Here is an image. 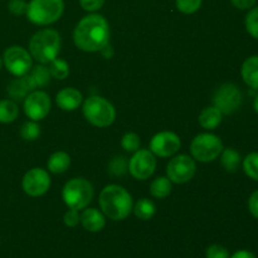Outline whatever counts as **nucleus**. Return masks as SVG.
<instances>
[{"mask_svg": "<svg viewBox=\"0 0 258 258\" xmlns=\"http://www.w3.org/2000/svg\"><path fill=\"white\" fill-rule=\"evenodd\" d=\"M110 34V25L106 18L92 13L83 17L76 25L73 42L83 52H98L108 45Z\"/></svg>", "mask_w": 258, "mask_h": 258, "instance_id": "1", "label": "nucleus"}, {"mask_svg": "<svg viewBox=\"0 0 258 258\" xmlns=\"http://www.w3.org/2000/svg\"><path fill=\"white\" fill-rule=\"evenodd\" d=\"M100 207L102 213L112 221H123L133 212V197L123 186L117 184L106 185L101 190Z\"/></svg>", "mask_w": 258, "mask_h": 258, "instance_id": "2", "label": "nucleus"}, {"mask_svg": "<svg viewBox=\"0 0 258 258\" xmlns=\"http://www.w3.org/2000/svg\"><path fill=\"white\" fill-rule=\"evenodd\" d=\"M60 52V35L54 29H42L33 34L29 42V53L40 64H48Z\"/></svg>", "mask_w": 258, "mask_h": 258, "instance_id": "3", "label": "nucleus"}, {"mask_svg": "<svg viewBox=\"0 0 258 258\" xmlns=\"http://www.w3.org/2000/svg\"><path fill=\"white\" fill-rule=\"evenodd\" d=\"M82 112L86 120L96 127H107L112 125L116 118V110L112 103L100 96L86 98Z\"/></svg>", "mask_w": 258, "mask_h": 258, "instance_id": "4", "label": "nucleus"}, {"mask_svg": "<svg viewBox=\"0 0 258 258\" xmlns=\"http://www.w3.org/2000/svg\"><path fill=\"white\" fill-rule=\"evenodd\" d=\"M93 194V186L87 179L73 178L63 186L62 198L68 208L81 211L87 208L88 204L92 202Z\"/></svg>", "mask_w": 258, "mask_h": 258, "instance_id": "5", "label": "nucleus"}, {"mask_svg": "<svg viewBox=\"0 0 258 258\" xmlns=\"http://www.w3.org/2000/svg\"><path fill=\"white\" fill-rule=\"evenodd\" d=\"M64 12L63 0H30L27 17L35 25H49L57 22Z\"/></svg>", "mask_w": 258, "mask_h": 258, "instance_id": "6", "label": "nucleus"}, {"mask_svg": "<svg viewBox=\"0 0 258 258\" xmlns=\"http://www.w3.org/2000/svg\"><path fill=\"white\" fill-rule=\"evenodd\" d=\"M223 143L221 138L214 134H199L190 144V153L193 159L201 163H212L223 151Z\"/></svg>", "mask_w": 258, "mask_h": 258, "instance_id": "7", "label": "nucleus"}, {"mask_svg": "<svg viewBox=\"0 0 258 258\" xmlns=\"http://www.w3.org/2000/svg\"><path fill=\"white\" fill-rule=\"evenodd\" d=\"M243 102V96L237 85L231 82L223 83L217 88L213 96V106L223 115H232L239 110Z\"/></svg>", "mask_w": 258, "mask_h": 258, "instance_id": "8", "label": "nucleus"}, {"mask_svg": "<svg viewBox=\"0 0 258 258\" xmlns=\"http://www.w3.org/2000/svg\"><path fill=\"white\" fill-rule=\"evenodd\" d=\"M3 63L13 76L22 77L32 70L33 58L25 48L20 45H12L4 52Z\"/></svg>", "mask_w": 258, "mask_h": 258, "instance_id": "9", "label": "nucleus"}, {"mask_svg": "<svg viewBox=\"0 0 258 258\" xmlns=\"http://www.w3.org/2000/svg\"><path fill=\"white\" fill-rule=\"evenodd\" d=\"M197 164L191 156L180 154L169 161L166 166V175L171 183L185 184L196 175Z\"/></svg>", "mask_w": 258, "mask_h": 258, "instance_id": "10", "label": "nucleus"}, {"mask_svg": "<svg viewBox=\"0 0 258 258\" xmlns=\"http://www.w3.org/2000/svg\"><path fill=\"white\" fill-rule=\"evenodd\" d=\"M156 169L155 155L150 150L139 149L134 153L128 161V171L138 180H146L150 178Z\"/></svg>", "mask_w": 258, "mask_h": 258, "instance_id": "11", "label": "nucleus"}, {"mask_svg": "<svg viewBox=\"0 0 258 258\" xmlns=\"http://www.w3.org/2000/svg\"><path fill=\"white\" fill-rule=\"evenodd\" d=\"M50 106H52L50 97L44 91H32L23 102L24 113L33 121H40L45 118V116L49 113Z\"/></svg>", "mask_w": 258, "mask_h": 258, "instance_id": "12", "label": "nucleus"}, {"mask_svg": "<svg viewBox=\"0 0 258 258\" xmlns=\"http://www.w3.org/2000/svg\"><path fill=\"white\" fill-rule=\"evenodd\" d=\"M23 190L29 197H40L50 188V176L42 168H33L24 174L22 180Z\"/></svg>", "mask_w": 258, "mask_h": 258, "instance_id": "13", "label": "nucleus"}, {"mask_svg": "<svg viewBox=\"0 0 258 258\" xmlns=\"http://www.w3.org/2000/svg\"><path fill=\"white\" fill-rule=\"evenodd\" d=\"M181 146L180 138L171 131H161L153 136L150 141V151L159 158H169L175 155Z\"/></svg>", "mask_w": 258, "mask_h": 258, "instance_id": "14", "label": "nucleus"}, {"mask_svg": "<svg viewBox=\"0 0 258 258\" xmlns=\"http://www.w3.org/2000/svg\"><path fill=\"white\" fill-rule=\"evenodd\" d=\"M35 87L37 86H35L30 73H27L22 77H18L8 86V95L10 96V98H13V101H22L32 91H34Z\"/></svg>", "mask_w": 258, "mask_h": 258, "instance_id": "15", "label": "nucleus"}, {"mask_svg": "<svg viewBox=\"0 0 258 258\" xmlns=\"http://www.w3.org/2000/svg\"><path fill=\"white\" fill-rule=\"evenodd\" d=\"M82 93L73 87L63 88L57 93V97H55V102H57L58 107L63 111L77 110L81 103H82Z\"/></svg>", "mask_w": 258, "mask_h": 258, "instance_id": "16", "label": "nucleus"}, {"mask_svg": "<svg viewBox=\"0 0 258 258\" xmlns=\"http://www.w3.org/2000/svg\"><path fill=\"white\" fill-rule=\"evenodd\" d=\"M80 223L82 224V227L86 231L92 232V233L101 232L106 226L105 214L101 213L96 208H85L83 213L81 214Z\"/></svg>", "mask_w": 258, "mask_h": 258, "instance_id": "17", "label": "nucleus"}, {"mask_svg": "<svg viewBox=\"0 0 258 258\" xmlns=\"http://www.w3.org/2000/svg\"><path fill=\"white\" fill-rule=\"evenodd\" d=\"M242 80L248 87L258 90V55H251L243 62L241 68Z\"/></svg>", "mask_w": 258, "mask_h": 258, "instance_id": "18", "label": "nucleus"}, {"mask_svg": "<svg viewBox=\"0 0 258 258\" xmlns=\"http://www.w3.org/2000/svg\"><path fill=\"white\" fill-rule=\"evenodd\" d=\"M223 120V113L216 107V106H209L206 107L199 115V125L206 130H214L221 125Z\"/></svg>", "mask_w": 258, "mask_h": 258, "instance_id": "19", "label": "nucleus"}, {"mask_svg": "<svg viewBox=\"0 0 258 258\" xmlns=\"http://www.w3.org/2000/svg\"><path fill=\"white\" fill-rule=\"evenodd\" d=\"M48 170L53 174H62L71 166V156L64 151H55L47 161Z\"/></svg>", "mask_w": 258, "mask_h": 258, "instance_id": "20", "label": "nucleus"}, {"mask_svg": "<svg viewBox=\"0 0 258 258\" xmlns=\"http://www.w3.org/2000/svg\"><path fill=\"white\" fill-rule=\"evenodd\" d=\"M242 163L241 154L233 148L223 149L221 154V164L228 173H236Z\"/></svg>", "mask_w": 258, "mask_h": 258, "instance_id": "21", "label": "nucleus"}, {"mask_svg": "<svg viewBox=\"0 0 258 258\" xmlns=\"http://www.w3.org/2000/svg\"><path fill=\"white\" fill-rule=\"evenodd\" d=\"M133 211L134 214L136 216V218L141 219V221H149V219H151L155 216L156 207L150 199L143 198L135 204Z\"/></svg>", "mask_w": 258, "mask_h": 258, "instance_id": "22", "label": "nucleus"}, {"mask_svg": "<svg viewBox=\"0 0 258 258\" xmlns=\"http://www.w3.org/2000/svg\"><path fill=\"white\" fill-rule=\"evenodd\" d=\"M150 193L156 199L166 198L171 193V181L168 176H159L154 179L150 185Z\"/></svg>", "mask_w": 258, "mask_h": 258, "instance_id": "23", "label": "nucleus"}, {"mask_svg": "<svg viewBox=\"0 0 258 258\" xmlns=\"http://www.w3.org/2000/svg\"><path fill=\"white\" fill-rule=\"evenodd\" d=\"M19 115V108L15 101L2 100L0 101V122L10 123L17 120Z\"/></svg>", "mask_w": 258, "mask_h": 258, "instance_id": "24", "label": "nucleus"}, {"mask_svg": "<svg viewBox=\"0 0 258 258\" xmlns=\"http://www.w3.org/2000/svg\"><path fill=\"white\" fill-rule=\"evenodd\" d=\"M30 76H32L33 81H34L37 87H44L49 83L50 81V72L49 68L45 67L44 64H37L32 71H30Z\"/></svg>", "mask_w": 258, "mask_h": 258, "instance_id": "25", "label": "nucleus"}, {"mask_svg": "<svg viewBox=\"0 0 258 258\" xmlns=\"http://www.w3.org/2000/svg\"><path fill=\"white\" fill-rule=\"evenodd\" d=\"M49 72L50 76L55 80H64L70 75V66L66 60L59 59V58H55L52 62L49 63Z\"/></svg>", "mask_w": 258, "mask_h": 258, "instance_id": "26", "label": "nucleus"}, {"mask_svg": "<svg viewBox=\"0 0 258 258\" xmlns=\"http://www.w3.org/2000/svg\"><path fill=\"white\" fill-rule=\"evenodd\" d=\"M20 136L27 141H34L40 136V126L37 121H25L20 127Z\"/></svg>", "mask_w": 258, "mask_h": 258, "instance_id": "27", "label": "nucleus"}, {"mask_svg": "<svg viewBox=\"0 0 258 258\" xmlns=\"http://www.w3.org/2000/svg\"><path fill=\"white\" fill-rule=\"evenodd\" d=\"M243 170L248 178L258 180V153H251L244 158Z\"/></svg>", "mask_w": 258, "mask_h": 258, "instance_id": "28", "label": "nucleus"}, {"mask_svg": "<svg viewBox=\"0 0 258 258\" xmlns=\"http://www.w3.org/2000/svg\"><path fill=\"white\" fill-rule=\"evenodd\" d=\"M244 25L252 38L258 40V8H252L247 13L246 19H244Z\"/></svg>", "mask_w": 258, "mask_h": 258, "instance_id": "29", "label": "nucleus"}, {"mask_svg": "<svg viewBox=\"0 0 258 258\" xmlns=\"http://www.w3.org/2000/svg\"><path fill=\"white\" fill-rule=\"evenodd\" d=\"M203 0H175L176 9L183 14H194L202 7Z\"/></svg>", "mask_w": 258, "mask_h": 258, "instance_id": "30", "label": "nucleus"}, {"mask_svg": "<svg viewBox=\"0 0 258 258\" xmlns=\"http://www.w3.org/2000/svg\"><path fill=\"white\" fill-rule=\"evenodd\" d=\"M121 146L128 153H135L140 148V138L135 133H126L121 139Z\"/></svg>", "mask_w": 258, "mask_h": 258, "instance_id": "31", "label": "nucleus"}, {"mask_svg": "<svg viewBox=\"0 0 258 258\" xmlns=\"http://www.w3.org/2000/svg\"><path fill=\"white\" fill-rule=\"evenodd\" d=\"M108 170H110V173L112 175H123L128 170V163L126 161V158H123V156H116V158H113L110 161Z\"/></svg>", "mask_w": 258, "mask_h": 258, "instance_id": "32", "label": "nucleus"}, {"mask_svg": "<svg viewBox=\"0 0 258 258\" xmlns=\"http://www.w3.org/2000/svg\"><path fill=\"white\" fill-rule=\"evenodd\" d=\"M229 252L221 244H212L206 249V258H229Z\"/></svg>", "mask_w": 258, "mask_h": 258, "instance_id": "33", "label": "nucleus"}, {"mask_svg": "<svg viewBox=\"0 0 258 258\" xmlns=\"http://www.w3.org/2000/svg\"><path fill=\"white\" fill-rule=\"evenodd\" d=\"M8 9L13 15H24L27 14L28 3L25 0H9Z\"/></svg>", "mask_w": 258, "mask_h": 258, "instance_id": "34", "label": "nucleus"}, {"mask_svg": "<svg viewBox=\"0 0 258 258\" xmlns=\"http://www.w3.org/2000/svg\"><path fill=\"white\" fill-rule=\"evenodd\" d=\"M80 221L81 216L80 213H78V211H76V209H70V211L66 212L64 217H63V222H64L66 226L70 227V228L78 226Z\"/></svg>", "mask_w": 258, "mask_h": 258, "instance_id": "35", "label": "nucleus"}, {"mask_svg": "<svg viewBox=\"0 0 258 258\" xmlns=\"http://www.w3.org/2000/svg\"><path fill=\"white\" fill-rule=\"evenodd\" d=\"M105 4V0H80V5L83 10L90 13H95L100 10Z\"/></svg>", "mask_w": 258, "mask_h": 258, "instance_id": "36", "label": "nucleus"}, {"mask_svg": "<svg viewBox=\"0 0 258 258\" xmlns=\"http://www.w3.org/2000/svg\"><path fill=\"white\" fill-rule=\"evenodd\" d=\"M248 211L254 218L258 219V190L253 191L248 199Z\"/></svg>", "mask_w": 258, "mask_h": 258, "instance_id": "37", "label": "nucleus"}, {"mask_svg": "<svg viewBox=\"0 0 258 258\" xmlns=\"http://www.w3.org/2000/svg\"><path fill=\"white\" fill-rule=\"evenodd\" d=\"M232 5L239 10H249L254 7L256 0H231Z\"/></svg>", "mask_w": 258, "mask_h": 258, "instance_id": "38", "label": "nucleus"}, {"mask_svg": "<svg viewBox=\"0 0 258 258\" xmlns=\"http://www.w3.org/2000/svg\"><path fill=\"white\" fill-rule=\"evenodd\" d=\"M229 258H257L254 256V253H252L251 251H247V249H239V251L234 252Z\"/></svg>", "mask_w": 258, "mask_h": 258, "instance_id": "39", "label": "nucleus"}, {"mask_svg": "<svg viewBox=\"0 0 258 258\" xmlns=\"http://www.w3.org/2000/svg\"><path fill=\"white\" fill-rule=\"evenodd\" d=\"M253 108H254V111H256V112L258 113V93H257V96L254 97V100H253Z\"/></svg>", "mask_w": 258, "mask_h": 258, "instance_id": "40", "label": "nucleus"}, {"mask_svg": "<svg viewBox=\"0 0 258 258\" xmlns=\"http://www.w3.org/2000/svg\"><path fill=\"white\" fill-rule=\"evenodd\" d=\"M0 68H2V58H0Z\"/></svg>", "mask_w": 258, "mask_h": 258, "instance_id": "41", "label": "nucleus"}]
</instances>
